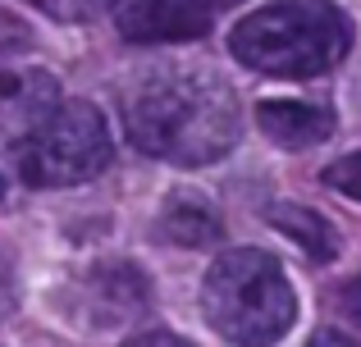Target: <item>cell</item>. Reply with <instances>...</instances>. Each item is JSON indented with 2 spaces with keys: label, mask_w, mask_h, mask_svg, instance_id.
<instances>
[{
  "label": "cell",
  "mask_w": 361,
  "mask_h": 347,
  "mask_svg": "<svg viewBox=\"0 0 361 347\" xmlns=\"http://www.w3.org/2000/svg\"><path fill=\"white\" fill-rule=\"evenodd\" d=\"M123 128L137 151L197 170L233 151L243 133V110L220 73L202 64H160L128 87Z\"/></svg>",
  "instance_id": "1"
},
{
  "label": "cell",
  "mask_w": 361,
  "mask_h": 347,
  "mask_svg": "<svg viewBox=\"0 0 361 347\" xmlns=\"http://www.w3.org/2000/svg\"><path fill=\"white\" fill-rule=\"evenodd\" d=\"M353 46V23L329 0H274L229 32V51L265 78H320Z\"/></svg>",
  "instance_id": "2"
},
{
  "label": "cell",
  "mask_w": 361,
  "mask_h": 347,
  "mask_svg": "<svg viewBox=\"0 0 361 347\" xmlns=\"http://www.w3.org/2000/svg\"><path fill=\"white\" fill-rule=\"evenodd\" d=\"M202 311L238 347H270L298 320V297L270 251H224L202 284Z\"/></svg>",
  "instance_id": "3"
},
{
  "label": "cell",
  "mask_w": 361,
  "mask_h": 347,
  "mask_svg": "<svg viewBox=\"0 0 361 347\" xmlns=\"http://www.w3.org/2000/svg\"><path fill=\"white\" fill-rule=\"evenodd\" d=\"M110 165V128L92 101H60L55 115L18 146L27 187H73Z\"/></svg>",
  "instance_id": "4"
},
{
  "label": "cell",
  "mask_w": 361,
  "mask_h": 347,
  "mask_svg": "<svg viewBox=\"0 0 361 347\" xmlns=\"http://www.w3.org/2000/svg\"><path fill=\"white\" fill-rule=\"evenodd\" d=\"M115 23L128 42H197L211 32L215 9L211 0H119Z\"/></svg>",
  "instance_id": "5"
},
{
  "label": "cell",
  "mask_w": 361,
  "mask_h": 347,
  "mask_svg": "<svg viewBox=\"0 0 361 347\" xmlns=\"http://www.w3.org/2000/svg\"><path fill=\"white\" fill-rule=\"evenodd\" d=\"M60 106V82L46 69L0 73V151H18Z\"/></svg>",
  "instance_id": "6"
},
{
  "label": "cell",
  "mask_w": 361,
  "mask_h": 347,
  "mask_svg": "<svg viewBox=\"0 0 361 347\" xmlns=\"http://www.w3.org/2000/svg\"><path fill=\"white\" fill-rule=\"evenodd\" d=\"M256 124H261V133L270 142L293 146V151L298 146H316L334 133V115L325 106H316V101H265L256 110Z\"/></svg>",
  "instance_id": "7"
},
{
  "label": "cell",
  "mask_w": 361,
  "mask_h": 347,
  "mask_svg": "<svg viewBox=\"0 0 361 347\" xmlns=\"http://www.w3.org/2000/svg\"><path fill=\"white\" fill-rule=\"evenodd\" d=\"M270 224L288 242H298L311 260H334L338 256V233H334V224H329L320 210H311V206L279 201V206H270Z\"/></svg>",
  "instance_id": "8"
},
{
  "label": "cell",
  "mask_w": 361,
  "mask_h": 347,
  "mask_svg": "<svg viewBox=\"0 0 361 347\" xmlns=\"http://www.w3.org/2000/svg\"><path fill=\"white\" fill-rule=\"evenodd\" d=\"M160 229H165V238L178 242V247H211V242H220L224 224H220V210H211L202 196L178 192V196L165 201Z\"/></svg>",
  "instance_id": "9"
},
{
  "label": "cell",
  "mask_w": 361,
  "mask_h": 347,
  "mask_svg": "<svg viewBox=\"0 0 361 347\" xmlns=\"http://www.w3.org/2000/svg\"><path fill=\"white\" fill-rule=\"evenodd\" d=\"M92 297H97V315L128 320L137 306H147V275H137L133 265H97L92 270Z\"/></svg>",
  "instance_id": "10"
},
{
  "label": "cell",
  "mask_w": 361,
  "mask_h": 347,
  "mask_svg": "<svg viewBox=\"0 0 361 347\" xmlns=\"http://www.w3.org/2000/svg\"><path fill=\"white\" fill-rule=\"evenodd\" d=\"M37 9H46L51 18H60V23H87V18L106 14L110 0H32Z\"/></svg>",
  "instance_id": "11"
},
{
  "label": "cell",
  "mask_w": 361,
  "mask_h": 347,
  "mask_svg": "<svg viewBox=\"0 0 361 347\" xmlns=\"http://www.w3.org/2000/svg\"><path fill=\"white\" fill-rule=\"evenodd\" d=\"M27 46H32V27H27L18 14L0 9V64L14 60V55H23Z\"/></svg>",
  "instance_id": "12"
},
{
  "label": "cell",
  "mask_w": 361,
  "mask_h": 347,
  "mask_svg": "<svg viewBox=\"0 0 361 347\" xmlns=\"http://www.w3.org/2000/svg\"><path fill=\"white\" fill-rule=\"evenodd\" d=\"M325 183L334 187V192L353 196V201H361V151L357 156H343V160H334L325 170Z\"/></svg>",
  "instance_id": "13"
},
{
  "label": "cell",
  "mask_w": 361,
  "mask_h": 347,
  "mask_svg": "<svg viewBox=\"0 0 361 347\" xmlns=\"http://www.w3.org/2000/svg\"><path fill=\"white\" fill-rule=\"evenodd\" d=\"M338 315H343V320H353V324H361V275L357 279H348L343 288H338Z\"/></svg>",
  "instance_id": "14"
},
{
  "label": "cell",
  "mask_w": 361,
  "mask_h": 347,
  "mask_svg": "<svg viewBox=\"0 0 361 347\" xmlns=\"http://www.w3.org/2000/svg\"><path fill=\"white\" fill-rule=\"evenodd\" d=\"M18 302V284H14V265L0 256V315H9Z\"/></svg>",
  "instance_id": "15"
},
{
  "label": "cell",
  "mask_w": 361,
  "mask_h": 347,
  "mask_svg": "<svg viewBox=\"0 0 361 347\" xmlns=\"http://www.w3.org/2000/svg\"><path fill=\"white\" fill-rule=\"evenodd\" d=\"M123 347H192V343L178 339V334H165V329H147V334H137V339H128Z\"/></svg>",
  "instance_id": "16"
},
{
  "label": "cell",
  "mask_w": 361,
  "mask_h": 347,
  "mask_svg": "<svg viewBox=\"0 0 361 347\" xmlns=\"http://www.w3.org/2000/svg\"><path fill=\"white\" fill-rule=\"evenodd\" d=\"M307 347H357L353 339H343L338 329H320V334H311V343Z\"/></svg>",
  "instance_id": "17"
},
{
  "label": "cell",
  "mask_w": 361,
  "mask_h": 347,
  "mask_svg": "<svg viewBox=\"0 0 361 347\" xmlns=\"http://www.w3.org/2000/svg\"><path fill=\"white\" fill-rule=\"evenodd\" d=\"M224 5H238V0H211V9H224Z\"/></svg>",
  "instance_id": "18"
},
{
  "label": "cell",
  "mask_w": 361,
  "mask_h": 347,
  "mask_svg": "<svg viewBox=\"0 0 361 347\" xmlns=\"http://www.w3.org/2000/svg\"><path fill=\"white\" fill-rule=\"evenodd\" d=\"M0 196H5V183H0Z\"/></svg>",
  "instance_id": "19"
}]
</instances>
